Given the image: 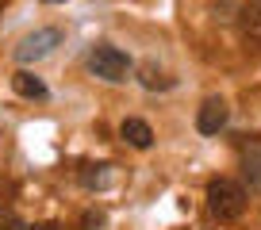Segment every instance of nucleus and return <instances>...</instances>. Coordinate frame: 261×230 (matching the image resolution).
<instances>
[{"label":"nucleus","instance_id":"nucleus-1","mask_svg":"<svg viewBox=\"0 0 261 230\" xmlns=\"http://www.w3.org/2000/svg\"><path fill=\"white\" fill-rule=\"evenodd\" d=\"M246 204H250V192H246L238 181L215 177V181L207 184V211H212V219H219V222H234V219H242Z\"/></svg>","mask_w":261,"mask_h":230},{"label":"nucleus","instance_id":"nucleus-2","mask_svg":"<svg viewBox=\"0 0 261 230\" xmlns=\"http://www.w3.org/2000/svg\"><path fill=\"white\" fill-rule=\"evenodd\" d=\"M89 69L96 77H104V81H127L130 73V58L123 54L119 46H108V42H100V46L89 50Z\"/></svg>","mask_w":261,"mask_h":230},{"label":"nucleus","instance_id":"nucleus-3","mask_svg":"<svg viewBox=\"0 0 261 230\" xmlns=\"http://www.w3.org/2000/svg\"><path fill=\"white\" fill-rule=\"evenodd\" d=\"M54 46H62V31L58 27H39V31H31V35H23L19 39V46H16V62H39V58H46Z\"/></svg>","mask_w":261,"mask_h":230},{"label":"nucleus","instance_id":"nucleus-4","mask_svg":"<svg viewBox=\"0 0 261 230\" xmlns=\"http://www.w3.org/2000/svg\"><path fill=\"white\" fill-rule=\"evenodd\" d=\"M227 119H230L227 100L212 96V100H204V107H200V115H196V131L200 134H219L223 127H227Z\"/></svg>","mask_w":261,"mask_h":230},{"label":"nucleus","instance_id":"nucleus-5","mask_svg":"<svg viewBox=\"0 0 261 230\" xmlns=\"http://www.w3.org/2000/svg\"><path fill=\"white\" fill-rule=\"evenodd\" d=\"M242 181L253 196H261V138L242 142Z\"/></svg>","mask_w":261,"mask_h":230},{"label":"nucleus","instance_id":"nucleus-6","mask_svg":"<svg viewBox=\"0 0 261 230\" xmlns=\"http://www.w3.org/2000/svg\"><path fill=\"white\" fill-rule=\"evenodd\" d=\"M119 138L127 142V146H135V150H150L154 146V131H150L146 119H123Z\"/></svg>","mask_w":261,"mask_h":230},{"label":"nucleus","instance_id":"nucleus-7","mask_svg":"<svg viewBox=\"0 0 261 230\" xmlns=\"http://www.w3.org/2000/svg\"><path fill=\"white\" fill-rule=\"evenodd\" d=\"M238 31H242L246 42H261V0L238 8Z\"/></svg>","mask_w":261,"mask_h":230},{"label":"nucleus","instance_id":"nucleus-8","mask_svg":"<svg viewBox=\"0 0 261 230\" xmlns=\"http://www.w3.org/2000/svg\"><path fill=\"white\" fill-rule=\"evenodd\" d=\"M12 89H16L19 96H27V100H46V84L35 73H27V69H19V73L12 77Z\"/></svg>","mask_w":261,"mask_h":230},{"label":"nucleus","instance_id":"nucleus-9","mask_svg":"<svg viewBox=\"0 0 261 230\" xmlns=\"http://www.w3.org/2000/svg\"><path fill=\"white\" fill-rule=\"evenodd\" d=\"M81 184L85 188H108V184H112V165H85Z\"/></svg>","mask_w":261,"mask_h":230},{"label":"nucleus","instance_id":"nucleus-10","mask_svg":"<svg viewBox=\"0 0 261 230\" xmlns=\"http://www.w3.org/2000/svg\"><path fill=\"white\" fill-rule=\"evenodd\" d=\"M139 81L146 84V89H162V92H165V89H173V77H162L154 66H142V77H139Z\"/></svg>","mask_w":261,"mask_h":230},{"label":"nucleus","instance_id":"nucleus-11","mask_svg":"<svg viewBox=\"0 0 261 230\" xmlns=\"http://www.w3.org/2000/svg\"><path fill=\"white\" fill-rule=\"evenodd\" d=\"M0 230H27V222L19 219L16 211H4V207H0Z\"/></svg>","mask_w":261,"mask_h":230},{"label":"nucleus","instance_id":"nucleus-12","mask_svg":"<svg viewBox=\"0 0 261 230\" xmlns=\"http://www.w3.org/2000/svg\"><path fill=\"white\" fill-rule=\"evenodd\" d=\"M81 226H85V230H104V226H108V215H100V211H89V215L81 219Z\"/></svg>","mask_w":261,"mask_h":230},{"label":"nucleus","instance_id":"nucleus-13","mask_svg":"<svg viewBox=\"0 0 261 230\" xmlns=\"http://www.w3.org/2000/svg\"><path fill=\"white\" fill-rule=\"evenodd\" d=\"M27 230H54V226H50V222H42V226H27Z\"/></svg>","mask_w":261,"mask_h":230},{"label":"nucleus","instance_id":"nucleus-14","mask_svg":"<svg viewBox=\"0 0 261 230\" xmlns=\"http://www.w3.org/2000/svg\"><path fill=\"white\" fill-rule=\"evenodd\" d=\"M42 4H65V0H42Z\"/></svg>","mask_w":261,"mask_h":230}]
</instances>
